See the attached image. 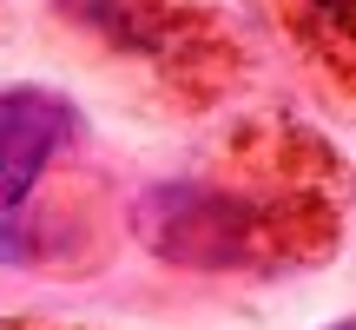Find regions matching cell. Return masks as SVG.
I'll use <instances>...</instances> for the list:
<instances>
[{
	"instance_id": "1",
	"label": "cell",
	"mask_w": 356,
	"mask_h": 330,
	"mask_svg": "<svg viewBox=\"0 0 356 330\" xmlns=\"http://www.w3.org/2000/svg\"><path fill=\"white\" fill-rule=\"evenodd\" d=\"M356 178L304 119L257 113L218 132L191 165L152 178L126 225L159 265L198 278H284L343 244Z\"/></svg>"
},
{
	"instance_id": "2",
	"label": "cell",
	"mask_w": 356,
	"mask_h": 330,
	"mask_svg": "<svg viewBox=\"0 0 356 330\" xmlns=\"http://www.w3.org/2000/svg\"><path fill=\"white\" fill-rule=\"evenodd\" d=\"M79 113L47 86L0 93V265L13 271H92L106 251L99 178L53 191L79 159Z\"/></svg>"
},
{
	"instance_id": "3",
	"label": "cell",
	"mask_w": 356,
	"mask_h": 330,
	"mask_svg": "<svg viewBox=\"0 0 356 330\" xmlns=\"http://www.w3.org/2000/svg\"><path fill=\"white\" fill-rule=\"evenodd\" d=\"M53 13L165 113H211L251 79L244 33L218 0H53Z\"/></svg>"
},
{
	"instance_id": "4",
	"label": "cell",
	"mask_w": 356,
	"mask_h": 330,
	"mask_svg": "<svg viewBox=\"0 0 356 330\" xmlns=\"http://www.w3.org/2000/svg\"><path fill=\"white\" fill-rule=\"evenodd\" d=\"M277 20L317 86L356 106V0H277Z\"/></svg>"
},
{
	"instance_id": "5",
	"label": "cell",
	"mask_w": 356,
	"mask_h": 330,
	"mask_svg": "<svg viewBox=\"0 0 356 330\" xmlns=\"http://www.w3.org/2000/svg\"><path fill=\"white\" fill-rule=\"evenodd\" d=\"M0 330H73V324H26V317H7Z\"/></svg>"
},
{
	"instance_id": "6",
	"label": "cell",
	"mask_w": 356,
	"mask_h": 330,
	"mask_svg": "<svg viewBox=\"0 0 356 330\" xmlns=\"http://www.w3.org/2000/svg\"><path fill=\"white\" fill-rule=\"evenodd\" d=\"M337 330H356V317H350V324H337Z\"/></svg>"
}]
</instances>
